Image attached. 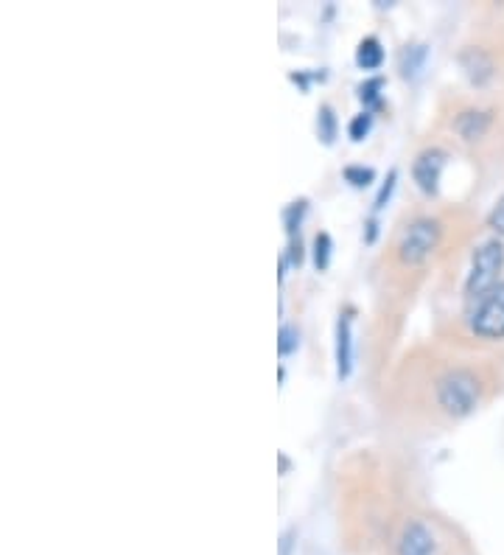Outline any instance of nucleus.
Segmentation results:
<instances>
[{
	"label": "nucleus",
	"instance_id": "nucleus-2",
	"mask_svg": "<svg viewBox=\"0 0 504 555\" xmlns=\"http://www.w3.org/2000/svg\"><path fill=\"white\" fill-rule=\"evenodd\" d=\"M437 401L448 415H468L479 401V382L471 370H448L437 382Z\"/></svg>",
	"mask_w": 504,
	"mask_h": 555
},
{
	"label": "nucleus",
	"instance_id": "nucleus-4",
	"mask_svg": "<svg viewBox=\"0 0 504 555\" xmlns=\"http://www.w3.org/2000/svg\"><path fill=\"white\" fill-rule=\"evenodd\" d=\"M471 328L474 334L485 340H502L504 337V281L490 289L482 300H476L471 312Z\"/></svg>",
	"mask_w": 504,
	"mask_h": 555
},
{
	"label": "nucleus",
	"instance_id": "nucleus-5",
	"mask_svg": "<svg viewBox=\"0 0 504 555\" xmlns=\"http://www.w3.org/2000/svg\"><path fill=\"white\" fill-rule=\"evenodd\" d=\"M443 166H446V152L443 149H426V152H420L415 166H412V174H415V183L420 185V191L437 194Z\"/></svg>",
	"mask_w": 504,
	"mask_h": 555
},
{
	"label": "nucleus",
	"instance_id": "nucleus-14",
	"mask_svg": "<svg viewBox=\"0 0 504 555\" xmlns=\"http://www.w3.org/2000/svg\"><path fill=\"white\" fill-rule=\"evenodd\" d=\"M345 177L353 185H367L373 180V169H356V166H350V169H345Z\"/></svg>",
	"mask_w": 504,
	"mask_h": 555
},
{
	"label": "nucleus",
	"instance_id": "nucleus-7",
	"mask_svg": "<svg viewBox=\"0 0 504 555\" xmlns=\"http://www.w3.org/2000/svg\"><path fill=\"white\" fill-rule=\"evenodd\" d=\"M353 365V342H350V320L342 317L336 323V373L339 379H348Z\"/></svg>",
	"mask_w": 504,
	"mask_h": 555
},
{
	"label": "nucleus",
	"instance_id": "nucleus-12",
	"mask_svg": "<svg viewBox=\"0 0 504 555\" xmlns=\"http://www.w3.org/2000/svg\"><path fill=\"white\" fill-rule=\"evenodd\" d=\"M370 127H373V118H370V113L356 115V118L350 121V138H353V141H362L364 135L370 132Z\"/></svg>",
	"mask_w": 504,
	"mask_h": 555
},
{
	"label": "nucleus",
	"instance_id": "nucleus-6",
	"mask_svg": "<svg viewBox=\"0 0 504 555\" xmlns=\"http://www.w3.org/2000/svg\"><path fill=\"white\" fill-rule=\"evenodd\" d=\"M434 550V536L429 533V527L412 522L406 525L404 536H401V555H432Z\"/></svg>",
	"mask_w": 504,
	"mask_h": 555
},
{
	"label": "nucleus",
	"instance_id": "nucleus-18",
	"mask_svg": "<svg viewBox=\"0 0 504 555\" xmlns=\"http://www.w3.org/2000/svg\"><path fill=\"white\" fill-rule=\"evenodd\" d=\"M292 539H294V530H289V533L283 536V544H280V555H289V550H292Z\"/></svg>",
	"mask_w": 504,
	"mask_h": 555
},
{
	"label": "nucleus",
	"instance_id": "nucleus-10",
	"mask_svg": "<svg viewBox=\"0 0 504 555\" xmlns=\"http://www.w3.org/2000/svg\"><path fill=\"white\" fill-rule=\"evenodd\" d=\"M317 127H320V138H322V141H325V143L334 141L336 121H334V113H331V107H322L320 118H317Z\"/></svg>",
	"mask_w": 504,
	"mask_h": 555
},
{
	"label": "nucleus",
	"instance_id": "nucleus-16",
	"mask_svg": "<svg viewBox=\"0 0 504 555\" xmlns=\"http://www.w3.org/2000/svg\"><path fill=\"white\" fill-rule=\"evenodd\" d=\"M392 185H395V171H392V174H390V180H387V185L381 188V194H378V200H376V208H384V202L390 200Z\"/></svg>",
	"mask_w": 504,
	"mask_h": 555
},
{
	"label": "nucleus",
	"instance_id": "nucleus-17",
	"mask_svg": "<svg viewBox=\"0 0 504 555\" xmlns=\"http://www.w3.org/2000/svg\"><path fill=\"white\" fill-rule=\"evenodd\" d=\"M378 87H381V82H378V79H373V82H367V85L362 87V99H367V101H373V104H376L378 101Z\"/></svg>",
	"mask_w": 504,
	"mask_h": 555
},
{
	"label": "nucleus",
	"instance_id": "nucleus-8",
	"mask_svg": "<svg viewBox=\"0 0 504 555\" xmlns=\"http://www.w3.org/2000/svg\"><path fill=\"white\" fill-rule=\"evenodd\" d=\"M356 62H359V68H364V71H376L378 65L384 62V48H381L376 37L362 40L359 51H356Z\"/></svg>",
	"mask_w": 504,
	"mask_h": 555
},
{
	"label": "nucleus",
	"instance_id": "nucleus-15",
	"mask_svg": "<svg viewBox=\"0 0 504 555\" xmlns=\"http://www.w3.org/2000/svg\"><path fill=\"white\" fill-rule=\"evenodd\" d=\"M488 225L493 230H496V233H502V236H504V197L499 202H496V208L490 211Z\"/></svg>",
	"mask_w": 504,
	"mask_h": 555
},
{
	"label": "nucleus",
	"instance_id": "nucleus-3",
	"mask_svg": "<svg viewBox=\"0 0 504 555\" xmlns=\"http://www.w3.org/2000/svg\"><path fill=\"white\" fill-rule=\"evenodd\" d=\"M437 242H440V222L418 219L404 230V236L398 242V256L404 264H420V261L432 256Z\"/></svg>",
	"mask_w": 504,
	"mask_h": 555
},
{
	"label": "nucleus",
	"instance_id": "nucleus-13",
	"mask_svg": "<svg viewBox=\"0 0 504 555\" xmlns=\"http://www.w3.org/2000/svg\"><path fill=\"white\" fill-rule=\"evenodd\" d=\"M297 342H300V334H297V328L292 326H283L280 328V354H292L294 348H297Z\"/></svg>",
	"mask_w": 504,
	"mask_h": 555
},
{
	"label": "nucleus",
	"instance_id": "nucleus-11",
	"mask_svg": "<svg viewBox=\"0 0 504 555\" xmlns=\"http://www.w3.org/2000/svg\"><path fill=\"white\" fill-rule=\"evenodd\" d=\"M314 258H317V267L320 270H325L328 267V258H331V236L328 233H320L317 239H314Z\"/></svg>",
	"mask_w": 504,
	"mask_h": 555
},
{
	"label": "nucleus",
	"instance_id": "nucleus-1",
	"mask_svg": "<svg viewBox=\"0 0 504 555\" xmlns=\"http://www.w3.org/2000/svg\"><path fill=\"white\" fill-rule=\"evenodd\" d=\"M504 267V247L502 242H485L474 253V264L465 281V295L471 303L482 300L499 281V272Z\"/></svg>",
	"mask_w": 504,
	"mask_h": 555
},
{
	"label": "nucleus",
	"instance_id": "nucleus-9",
	"mask_svg": "<svg viewBox=\"0 0 504 555\" xmlns=\"http://www.w3.org/2000/svg\"><path fill=\"white\" fill-rule=\"evenodd\" d=\"M488 124V113H465L460 121H457V129H460V135L465 141H476V138H482V132L488 129Z\"/></svg>",
	"mask_w": 504,
	"mask_h": 555
}]
</instances>
